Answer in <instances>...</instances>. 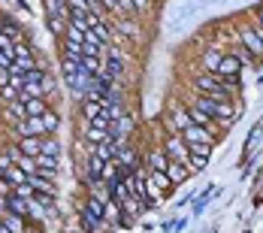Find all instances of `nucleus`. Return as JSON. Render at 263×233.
Returning <instances> with one entry per match:
<instances>
[{
	"label": "nucleus",
	"instance_id": "37998d69",
	"mask_svg": "<svg viewBox=\"0 0 263 233\" xmlns=\"http://www.w3.org/2000/svg\"><path fill=\"white\" fill-rule=\"evenodd\" d=\"M9 82V70H0V85H6Z\"/></svg>",
	"mask_w": 263,
	"mask_h": 233
},
{
	"label": "nucleus",
	"instance_id": "a878e982",
	"mask_svg": "<svg viewBox=\"0 0 263 233\" xmlns=\"http://www.w3.org/2000/svg\"><path fill=\"white\" fill-rule=\"evenodd\" d=\"M88 139L97 146V142H106V139H112V133H109V130H100V128H91V124H88Z\"/></svg>",
	"mask_w": 263,
	"mask_h": 233
},
{
	"label": "nucleus",
	"instance_id": "7c9ffc66",
	"mask_svg": "<svg viewBox=\"0 0 263 233\" xmlns=\"http://www.w3.org/2000/svg\"><path fill=\"white\" fill-rule=\"evenodd\" d=\"M3 227H6V230H9V233H22V218L9 212V215L3 218Z\"/></svg>",
	"mask_w": 263,
	"mask_h": 233
},
{
	"label": "nucleus",
	"instance_id": "2eb2a0df",
	"mask_svg": "<svg viewBox=\"0 0 263 233\" xmlns=\"http://www.w3.org/2000/svg\"><path fill=\"white\" fill-rule=\"evenodd\" d=\"M27 176H30V173H25V170H18L15 164L3 170V182H9L12 188H15V185H25V182H27Z\"/></svg>",
	"mask_w": 263,
	"mask_h": 233
},
{
	"label": "nucleus",
	"instance_id": "c03bdc74",
	"mask_svg": "<svg viewBox=\"0 0 263 233\" xmlns=\"http://www.w3.org/2000/svg\"><path fill=\"white\" fill-rule=\"evenodd\" d=\"M257 25L263 27V9H257Z\"/></svg>",
	"mask_w": 263,
	"mask_h": 233
},
{
	"label": "nucleus",
	"instance_id": "f3484780",
	"mask_svg": "<svg viewBox=\"0 0 263 233\" xmlns=\"http://www.w3.org/2000/svg\"><path fill=\"white\" fill-rule=\"evenodd\" d=\"M79 67L85 70V73H100V70H103L100 58H94V55H82V58H79Z\"/></svg>",
	"mask_w": 263,
	"mask_h": 233
},
{
	"label": "nucleus",
	"instance_id": "9b49d317",
	"mask_svg": "<svg viewBox=\"0 0 263 233\" xmlns=\"http://www.w3.org/2000/svg\"><path fill=\"white\" fill-rule=\"evenodd\" d=\"M18 149H22L25 155H30V157L43 155V136H22V142H18Z\"/></svg>",
	"mask_w": 263,
	"mask_h": 233
},
{
	"label": "nucleus",
	"instance_id": "aec40b11",
	"mask_svg": "<svg viewBox=\"0 0 263 233\" xmlns=\"http://www.w3.org/2000/svg\"><path fill=\"white\" fill-rule=\"evenodd\" d=\"M187 115H191V124H203V128H209V124H212V118L200 109V106H191V109H187Z\"/></svg>",
	"mask_w": 263,
	"mask_h": 233
},
{
	"label": "nucleus",
	"instance_id": "c85d7f7f",
	"mask_svg": "<svg viewBox=\"0 0 263 233\" xmlns=\"http://www.w3.org/2000/svg\"><path fill=\"white\" fill-rule=\"evenodd\" d=\"M82 49H85V46H79V43H70V40H64V55H67V58L79 61V58H82Z\"/></svg>",
	"mask_w": 263,
	"mask_h": 233
},
{
	"label": "nucleus",
	"instance_id": "f704fd0d",
	"mask_svg": "<svg viewBox=\"0 0 263 233\" xmlns=\"http://www.w3.org/2000/svg\"><path fill=\"white\" fill-rule=\"evenodd\" d=\"M187 124H191V115H187V112H176V128L184 130Z\"/></svg>",
	"mask_w": 263,
	"mask_h": 233
},
{
	"label": "nucleus",
	"instance_id": "f257e3e1",
	"mask_svg": "<svg viewBox=\"0 0 263 233\" xmlns=\"http://www.w3.org/2000/svg\"><path fill=\"white\" fill-rule=\"evenodd\" d=\"M197 88H200L203 94L215 97V100H230V91L221 85V76H218V73H203V76H197Z\"/></svg>",
	"mask_w": 263,
	"mask_h": 233
},
{
	"label": "nucleus",
	"instance_id": "c9c22d12",
	"mask_svg": "<svg viewBox=\"0 0 263 233\" xmlns=\"http://www.w3.org/2000/svg\"><path fill=\"white\" fill-rule=\"evenodd\" d=\"M3 33H6L9 40H15V43L22 40V33H18V27H15V25H3Z\"/></svg>",
	"mask_w": 263,
	"mask_h": 233
},
{
	"label": "nucleus",
	"instance_id": "b1692460",
	"mask_svg": "<svg viewBox=\"0 0 263 233\" xmlns=\"http://www.w3.org/2000/svg\"><path fill=\"white\" fill-rule=\"evenodd\" d=\"M166 164H170L166 152H152V155H148V167H152V170H166Z\"/></svg>",
	"mask_w": 263,
	"mask_h": 233
},
{
	"label": "nucleus",
	"instance_id": "cd10ccee",
	"mask_svg": "<svg viewBox=\"0 0 263 233\" xmlns=\"http://www.w3.org/2000/svg\"><path fill=\"white\" fill-rule=\"evenodd\" d=\"M221 58H224V55L218 52V49H209V52H206V70H209V73H215V70H218Z\"/></svg>",
	"mask_w": 263,
	"mask_h": 233
},
{
	"label": "nucleus",
	"instance_id": "4be33fe9",
	"mask_svg": "<svg viewBox=\"0 0 263 233\" xmlns=\"http://www.w3.org/2000/svg\"><path fill=\"white\" fill-rule=\"evenodd\" d=\"M97 157H103V160H115V142L112 139H106V142H97Z\"/></svg>",
	"mask_w": 263,
	"mask_h": 233
},
{
	"label": "nucleus",
	"instance_id": "ddd939ff",
	"mask_svg": "<svg viewBox=\"0 0 263 233\" xmlns=\"http://www.w3.org/2000/svg\"><path fill=\"white\" fill-rule=\"evenodd\" d=\"M239 70H242L239 58H236V55H227V58H221V64H218V70H215V73H221V76H236Z\"/></svg>",
	"mask_w": 263,
	"mask_h": 233
},
{
	"label": "nucleus",
	"instance_id": "20e7f679",
	"mask_svg": "<svg viewBox=\"0 0 263 233\" xmlns=\"http://www.w3.org/2000/svg\"><path fill=\"white\" fill-rule=\"evenodd\" d=\"M242 49H248L254 58L263 55V40H260V33H257V27H245L242 30Z\"/></svg>",
	"mask_w": 263,
	"mask_h": 233
},
{
	"label": "nucleus",
	"instance_id": "f8f14e48",
	"mask_svg": "<svg viewBox=\"0 0 263 233\" xmlns=\"http://www.w3.org/2000/svg\"><path fill=\"white\" fill-rule=\"evenodd\" d=\"M163 173H166V176H170V182H173V185H182V182L187 179V176H191V173H187V170H184V164H179V160H170V164H166V170H163Z\"/></svg>",
	"mask_w": 263,
	"mask_h": 233
},
{
	"label": "nucleus",
	"instance_id": "c756f323",
	"mask_svg": "<svg viewBox=\"0 0 263 233\" xmlns=\"http://www.w3.org/2000/svg\"><path fill=\"white\" fill-rule=\"evenodd\" d=\"M103 167H106V160H103V157H97V155L91 157V164H88V170H91V179H94V182L100 179V173H103Z\"/></svg>",
	"mask_w": 263,
	"mask_h": 233
},
{
	"label": "nucleus",
	"instance_id": "49530a36",
	"mask_svg": "<svg viewBox=\"0 0 263 233\" xmlns=\"http://www.w3.org/2000/svg\"><path fill=\"white\" fill-rule=\"evenodd\" d=\"M0 224H3V218H0Z\"/></svg>",
	"mask_w": 263,
	"mask_h": 233
},
{
	"label": "nucleus",
	"instance_id": "7ed1b4c3",
	"mask_svg": "<svg viewBox=\"0 0 263 233\" xmlns=\"http://www.w3.org/2000/svg\"><path fill=\"white\" fill-rule=\"evenodd\" d=\"M15 130H18L22 136H49V128H46L43 115H30V118H25V121H18Z\"/></svg>",
	"mask_w": 263,
	"mask_h": 233
},
{
	"label": "nucleus",
	"instance_id": "9d476101",
	"mask_svg": "<svg viewBox=\"0 0 263 233\" xmlns=\"http://www.w3.org/2000/svg\"><path fill=\"white\" fill-rule=\"evenodd\" d=\"M148 188L152 191H170L173 188V182H170V176L163 173V170H148Z\"/></svg>",
	"mask_w": 263,
	"mask_h": 233
},
{
	"label": "nucleus",
	"instance_id": "1a4fd4ad",
	"mask_svg": "<svg viewBox=\"0 0 263 233\" xmlns=\"http://www.w3.org/2000/svg\"><path fill=\"white\" fill-rule=\"evenodd\" d=\"M36 173L40 176H46V179H52L54 170H58V155H36Z\"/></svg>",
	"mask_w": 263,
	"mask_h": 233
},
{
	"label": "nucleus",
	"instance_id": "a18cd8bd",
	"mask_svg": "<svg viewBox=\"0 0 263 233\" xmlns=\"http://www.w3.org/2000/svg\"><path fill=\"white\" fill-rule=\"evenodd\" d=\"M0 233H9V230H6V227H3V224H0Z\"/></svg>",
	"mask_w": 263,
	"mask_h": 233
},
{
	"label": "nucleus",
	"instance_id": "4468645a",
	"mask_svg": "<svg viewBox=\"0 0 263 233\" xmlns=\"http://www.w3.org/2000/svg\"><path fill=\"white\" fill-rule=\"evenodd\" d=\"M6 118H9L12 124H18V121H25V118H27L25 100H9V106H6Z\"/></svg>",
	"mask_w": 263,
	"mask_h": 233
},
{
	"label": "nucleus",
	"instance_id": "72a5a7b5",
	"mask_svg": "<svg viewBox=\"0 0 263 233\" xmlns=\"http://www.w3.org/2000/svg\"><path fill=\"white\" fill-rule=\"evenodd\" d=\"M43 121H46L49 133H54V130H58V115H54V112H49V109H46V112H43Z\"/></svg>",
	"mask_w": 263,
	"mask_h": 233
},
{
	"label": "nucleus",
	"instance_id": "a211bd4d",
	"mask_svg": "<svg viewBox=\"0 0 263 233\" xmlns=\"http://www.w3.org/2000/svg\"><path fill=\"white\" fill-rule=\"evenodd\" d=\"M25 109H27V118H30V115H43L49 106H46V100H43V97H27Z\"/></svg>",
	"mask_w": 263,
	"mask_h": 233
},
{
	"label": "nucleus",
	"instance_id": "e433bc0d",
	"mask_svg": "<svg viewBox=\"0 0 263 233\" xmlns=\"http://www.w3.org/2000/svg\"><path fill=\"white\" fill-rule=\"evenodd\" d=\"M260 133H263V128H257L254 133H251V139H248V155H251V152L257 149V139H260Z\"/></svg>",
	"mask_w": 263,
	"mask_h": 233
},
{
	"label": "nucleus",
	"instance_id": "39448f33",
	"mask_svg": "<svg viewBox=\"0 0 263 233\" xmlns=\"http://www.w3.org/2000/svg\"><path fill=\"white\" fill-rule=\"evenodd\" d=\"M103 221H106V224H130V221H127V215L121 212V206H118L112 197L103 203Z\"/></svg>",
	"mask_w": 263,
	"mask_h": 233
},
{
	"label": "nucleus",
	"instance_id": "393cba45",
	"mask_svg": "<svg viewBox=\"0 0 263 233\" xmlns=\"http://www.w3.org/2000/svg\"><path fill=\"white\" fill-rule=\"evenodd\" d=\"M187 149H191V155L206 157V160H209V155H212V142H187Z\"/></svg>",
	"mask_w": 263,
	"mask_h": 233
},
{
	"label": "nucleus",
	"instance_id": "bb28decb",
	"mask_svg": "<svg viewBox=\"0 0 263 233\" xmlns=\"http://www.w3.org/2000/svg\"><path fill=\"white\" fill-rule=\"evenodd\" d=\"M49 27H52V33L64 37V33H67V19H61V15H49Z\"/></svg>",
	"mask_w": 263,
	"mask_h": 233
},
{
	"label": "nucleus",
	"instance_id": "f03ea898",
	"mask_svg": "<svg viewBox=\"0 0 263 233\" xmlns=\"http://www.w3.org/2000/svg\"><path fill=\"white\" fill-rule=\"evenodd\" d=\"M163 152H166V157H170V160H179V164H184V170H187V160H191V149H187V142H184L182 136H173V139H166Z\"/></svg>",
	"mask_w": 263,
	"mask_h": 233
},
{
	"label": "nucleus",
	"instance_id": "dca6fc26",
	"mask_svg": "<svg viewBox=\"0 0 263 233\" xmlns=\"http://www.w3.org/2000/svg\"><path fill=\"white\" fill-rule=\"evenodd\" d=\"M142 200H136V197H127L124 203H121V212L127 215V221H133V218H139V212H142Z\"/></svg>",
	"mask_w": 263,
	"mask_h": 233
},
{
	"label": "nucleus",
	"instance_id": "6e6552de",
	"mask_svg": "<svg viewBox=\"0 0 263 233\" xmlns=\"http://www.w3.org/2000/svg\"><path fill=\"white\" fill-rule=\"evenodd\" d=\"M3 203L9 206V212H12V215H18V218H27V215H30V200H25V197L6 194V200H3Z\"/></svg>",
	"mask_w": 263,
	"mask_h": 233
},
{
	"label": "nucleus",
	"instance_id": "79ce46f5",
	"mask_svg": "<svg viewBox=\"0 0 263 233\" xmlns=\"http://www.w3.org/2000/svg\"><path fill=\"white\" fill-rule=\"evenodd\" d=\"M130 3H133V9H145V6H148L152 0H130Z\"/></svg>",
	"mask_w": 263,
	"mask_h": 233
},
{
	"label": "nucleus",
	"instance_id": "0eeeda50",
	"mask_svg": "<svg viewBox=\"0 0 263 233\" xmlns=\"http://www.w3.org/2000/svg\"><path fill=\"white\" fill-rule=\"evenodd\" d=\"M12 58H15V67H18V70H33V55L27 52V46L22 40L12 46Z\"/></svg>",
	"mask_w": 263,
	"mask_h": 233
},
{
	"label": "nucleus",
	"instance_id": "a19ab883",
	"mask_svg": "<svg viewBox=\"0 0 263 233\" xmlns=\"http://www.w3.org/2000/svg\"><path fill=\"white\" fill-rule=\"evenodd\" d=\"M52 88H54V79L46 76V79H43V91H52Z\"/></svg>",
	"mask_w": 263,
	"mask_h": 233
},
{
	"label": "nucleus",
	"instance_id": "58836bf2",
	"mask_svg": "<svg viewBox=\"0 0 263 233\" xmlns=\"http://www.w3.org/2000/svg\"><path fill=\"white\" fill-rule=\"evenodd\" d=\"M121 30H124L127 37H136V25H133V22H124V25H121Z\"/></svg>",
	"mask_w": 263,
	"mask_h": 233
},
{
	"label": "nucleus",
	"instance_id": "473e14b6",
	"mask_svg": "<svg viewBox=\"0 0 263 233\" xmlns=\"http://www.w3.org/2000/svg\"><path fill=\"white\" fill-rule=\"evenodd\" d=\"M0 94H3V100H6V103H9V100H22V97H18V91H15L12 85H0Z\"/></svg>",
	"mask_w": 263,
	"mask_h": 233
},
{
	"label": "nucleus",
	"instance_id": "6ab92c4d",
	"mask_svg": "<svg viewBox=\"0 0 263 233\" xmlns=\"http://www.w3.org/2000/svg\"><path fill=\"white\" fill-rule=\"evenodd\" d=\"M103 6H106V9H112V12H118V15H121V12H124V15H130V12H133L130 0H103Z\"/></svg>",
	"mask_w": 263,
	"mask_h": 233
},
{
	"label": "nucleus",
	"instance_id": "2f4dec72",
	"mask_svg": "<svg viewBox=\"0 0 263 233\" xmlns=\"http://www.w3.org/2000/svg\"><path fill=\"white\" fill-rule=\"evenodd\" d=\"M58 149H61V142L54 139L52 133H49V136H43V155H58Z\"/></svg>",
	"mask_w": 263,
	"mask_h": 233
},
{
	"label": "nucleus",
	"instance_id": "ea45409f",
	"mask_svg": "<svg viewBox=\"0 0 263 233\" xmlns=\"http://www.w3.org/2000/svg\"><path fill=\"white\" fill-rule=\"evenodd\" d=\"M6 167H12V157H9V155H0V173H3Z\"/></svg>",
	"mask_w": 263,
	"mask_h": 233
},
{
	"label": "nucleus",
	"instance_id": "5701e85b",
	"mask_svg": "<svg viewBox=\"0 0 263 233\" xmlns=\"http://www.w3.org/2000/svg\"><path fill=\"white\" fill-rule=\"evenodd\" d=\"M64 40H70V43H79V46H85V30L67 22V33H64Z\"/></svg>",
	"mask_w": 263,
	"mask_h": 233
},
{
	"label": "nucleus",
	"instance_id": "412c9836",
	"mask_svg": "<svg viewBox=\"0 0 263 233\" xmlns=\"http://www.w3.org/2000/svg\"><path fill=\"white\" fill-rule=\"evenodd\" d=\"M43 94H46V91H43V82H27L25 88H22V94H18V97H22V100H27V97H43Z\"/></svg>",
	"mask_w": 263,
	"mask_h": 233
},
{
	"label": "nucleus",
	"instance_id": "4c0bfd02",
	"mask_svg": "<svg viewBox=\"0 0 263 233\" xmlns=\"http://www.w3.org/2000/svg\"><path fill=\"white\" fill-rule=\"evenodd\" d=\"M85 3H88V9H91V12H97V15H100V9H103V0H85Z\"/></svg>",
	"mask_w": 263,
	"mask_h": 233
},
{
	"label": "nucleus",
	"instance_id": "423d86ee",
	"mask_svg": "<svg viewBox=\"0 0 263 233\" xmlns=\"http://www.w3.org/2000/svg\"><path fill=\"white\" fill-rule=\"evenodd\" d=\"M182 139L184 142H212V130L203 124H187L182 130Z\"/></svg>",
	"mask_w": 263,
	"mask_h": 233
}]
</instances>
